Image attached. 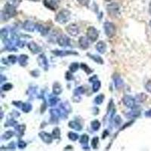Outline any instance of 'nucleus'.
Segmentation results:
<instances>
[{"mask_svg":"<svg viewBox=\"0 0 151 151\" xmlns=\"http://www.w3.org/2000/svg\"><path fill=\"white\" fill-rule=\"evenodd\" d=\"M150 86H149V85H148V86H147L148 88H148V90H149L150 92H151V84H150Z\"/></svg>","mask_w":151,"mask_h":151,"instance_id":"f257e3e1","label":"nucleus"},{"mask_svg":"<svg viewBox=\"0 0 151 151\" xmlns=\"http://www.w3.org/2000/svg\"><path fill=\"white\" fill-rule=\"evenodd\" d=\"M150 12L151 13V2H150Z\"/></svg>","mask_w":151,"mask_h":151,"instance_id":"f03ea898","label":"nucleus"}]
</instances>
